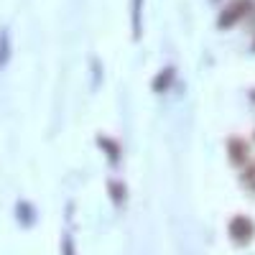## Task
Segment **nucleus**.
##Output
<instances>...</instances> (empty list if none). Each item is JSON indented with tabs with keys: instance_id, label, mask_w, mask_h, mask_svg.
Masks as SVG:
<instances>
[{
	"instance_id": "1",
	"label": "nucleus",
	"mask_w": 255,
	"mask_h": 255,
	"mask_svg": "<svg viewBox=\"0 0 255 255\" xmlns=\"http://www.w3.org/2000/svg\"><path fill=\"white\" fill-rule=\"evenodd\" d=\"M227 235L238 248H248L255 240V220L248 215H235L227 225Z\"/></svg>"
},
{
	"instance_id": "2",
	"label": "nucleus",
	"mask_w": 255,
	"mask_h": 255,
	"mask_svg": "<svg viewBox=\"0 0 255 255\" xmlns=\"http://www.w3.org/2000/svg\"><path fill=\"white\" fill-rule=\"evenodd\" d=\"M250 8H253L250 0H230V5H227V8L220 13V18H217V28L227 31V28H232V26H238L240 20L250 13Z\"/></svg>"
},
{
	"instance_id": "3",
	"label": "nucleus",
	"mask_w": 255,
	"mask_h": 255,
	"mask_svg": "<svg viewBox=\"0 0 255 255\" xmlns=\"http://www.w3.org/2000/svg\"><path fill=\"white\" fill-rule=\"evenodd\" d=\"M227 158H230V163L235 168L248 166V161H250V145L243 138H235V135L227 138Z\"/></svg>"
},
{
	"instance_id": "4",
	"label": "nucleus",
	"mask_w": 255,
	"mask_h": 255,
	"mask_svg": "<svg viewBox=\"0 0 255 255\" xmlns=\"http://www.w3.org/2000/svg\"><path fill=\"white\" fill-rule=\"evenodd\" d=\"M97 148L105 153V158H108L110 166H118L120 158H123V151H120V143L108 138V135H97Z\"/></svg>"
},
{
	"instance_id": "5",
	"label": "nucleus",
	"mask_w": 255,
	"mask_h": 255,
	"mask_svg": "<svg viewBox=\"0 0 255 255\" xmlns=\"http://www.w3.org/2000/svg\"><path fill=\"white\" fill-rule=\"evenodd\" d=\"M174 82H176V67H174V64H168V67H163V69L153 77L151 90H153V92H166Z\"/></svg>"
},
{
	"instance_id": "6",
	"label": "nucleus",
	"mask_w": 255,
	"mask_h": 255,
	"mask_svg": "<svg viewBox=\"0 0 255 255\" xmlns=\"http://www.w3.org/2000/svg\"><path fill=\"white\" fill-rule=\"evenodd\" d=\"M143 5H145V0H133L130 3V23H133V41L135 44L143 38Z\"/></svg>"
},
{
	"instance_id": "7",
	"label": "nucleus",
	"mask_w": 255,
	"mask_h": 255,
	"mask_svg": "<svg viewBox=\"0 0 255 255\" xmlns=\"http://www.w3.org/2000/svg\"><path fill=\"white\" fill-rule=\"evenodd\" d=\"M108 194H110V202L115 207H125V202H128V186H125V181L108 179Z\"/></svg>"
},
{
	"instance_id": "8",
	"label": "nucleus",
	"mask_w": 255,
	"mask_h": 255,
	"mask_svg": "<svg viewBox=\"0 0 255 255\" xmlns=\"http://www.w3.org/2000/svg\"><path fill=\"white\" fill-rule=\"evenodd\" d=\"M15 220L20 222V227H33L36 225V209H33V204L20 199L15 204Z\"/></svg>"
},
{
	"instance_id": "9",
	"label": "nucleus",
	"mask_w": 255,
	"mask_h": 255,
	"mask_svg": "<svg viewBox=\"0 0 255 255\" xmlns=\"http://www.w3.org/2000/svg\"><path fill=\"white\" fill-rule=\"evenodd\" d=\"M10 61V33L8 28H0V69H5Z\"/></svg>"
},
{
	"instance_id": "10",
	"label": "nucleus",
	"mask_w": 255,
	"mask_h": 255,
	"mask_svg": "<svg viewBox=\"0 0 255 255\" xmlns=\"http://www.w3.org/2000/svg\"><path fill=\"white\" fill-rule=\"evenodd\" d=\"M243 186L255 197V161L245 166V171H243Z\"/></svg>"
},
{
	"instance_id": "11",
	"label": "nucleus",
	"mask_w": 255,
	"mask_h": 255,
	"mask_svg": "<svg viewBox=\"0 0 255 255\" xmlns=\"http://www.w3.org/2000/svg\"><path fill=\"white\" fill-rule=\"evenodd\" d=\"M61 255H77V248H74V238L69 232L61 235Z\"/></svg>"
},
{
	"instance_id": "12",
	"label": "nucleus",
	"mask_w": 255,
	"mask_h": 255,
	"mask_svg": "<svg viewBox=\"0 0 255 255\" xmlns=\"http://www.w3.org/2000/svg\"><path fill=\"white\" fill-rule=\"evenodd\" d=\"M92 79H95V82H92V87L97 90L100 84H102V61H100L97 56L92 59Z\"/></svg>"
},
{
	"instance_id": "13",
	"label": "nucleus",
	"mask_w": 255,
	"mask_h": 255,
	"mask_svg": "<svg viewBox=\"0 0 255 255\" xmlns=\"http://www.w3.org/2000/svg\"><path fill=\"white\" fill-rule=\"evenodd\" d=\"M250 51H253V54H255V41H253V46H250Z\"/></svg>"
},
{
	"instance_id": "14",
	"label": "nucleus",
	"mask_w": 255,
	"mask_h": 255,
	"mask_svg": "<svg viewBox=\"0 0 255 255\" xmlns=\"http://www.w3.org/2000/svg\"><path fill=\"white\" fill-rule=\"evenodd\" d=\"M250 100H255V90H253V92H250Z\"/></svg>"
}]
</instances>
